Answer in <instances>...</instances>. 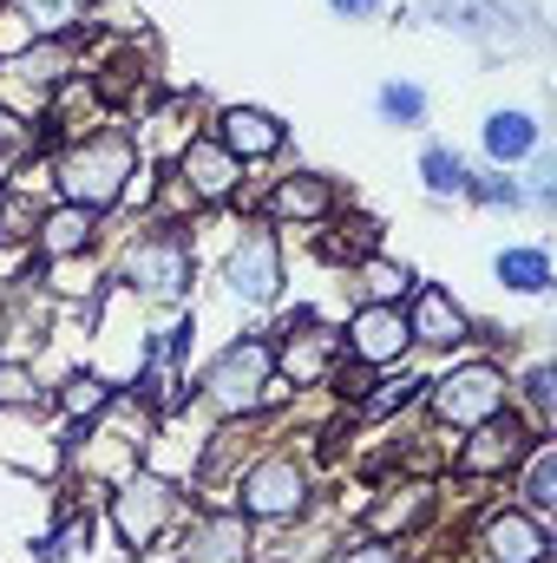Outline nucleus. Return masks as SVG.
Segmentation results:
<instances>
[{
  "label": "nucleus",
  "instance_id": "obj_1",
  "mask_svg": "<svg viewBox=\"0 0 557 563\" xmlns=\"http://www.w3.org/2000/svg\"><path fill=\"white\" fill-rule=\"evenodd\" d=\"M132 177H139V139L119 132V125L112 132H86V139H73L53 157V197L79 203L92 217H112L125 203Z\"/></svg>",
  "mask_w": 557,
  "mask_h": 563
},
{
  "label": "nucleus",
  "instance_id": "obj_2",
  "mask_svg": "<svg viewBox=\"0 0 557 563\" xmlns=\"http://www.w3.org/2000/svg\"><path fill=\"white\" fill-rule=\"evenodd\" d=\"M276 394H282V380H276V341L270 334H237L197 374V400L217 420H263L276 407Z\"/></svg>",
  "mask_w": 557,
  "mask_h": 563
},
{
  "label": "nucleus",
  "instance_id": "obj_3",
  "mask_svg": "<svg viewBox=\"0 0 557 563\" xmlns=\"http://www.w3.org/2000/svg\"><path fill=\"white\" fill-rule=\"evenodd\" d=\"M119 282L139 295L144 308H184L190 282H197V250L171 223H151L144 236H132L119 250Z\"/></svg>",
  "mask_w": 557,
  "mask_h": 563
},
{
  "label": "nucleus",
  "instance_id": "obj_4",
  "mask_svg": "<svg viewBox=\"0 0 557 563\" xmlns=\"http://www.w3.org/2000/svg\"><path fill=\"white\" fill-rule=\"evenodd\" d=\"M106 518H112V538L144 558V551H157V538L177 525V485L157 472V465H139V472H125L112 492H106Z\"/></svg>",
  "mask_w": 557,
  "mask_h": 563
},
{
  "label": "nucleus",
  "instance_id": "obj_5",
  "mask_svg": "<svg viewBox=\"0 0 557 563\" xmlns=\"http://www.w3.org/2000/svg\"><path fill=\"white\" fill-rule=\"evenodd\" d=\"M419 394H426V420L466 432V426H479L512 407V374L499 361H466V367H452L439 380H419Z\"/></svg>",
  "mask_w": 557,
  "mask_h": 563
},
{
  "label": "nucleus",
  "instance_id": "obj_6",
  "mask_svg": "<svg viewBox=\"0 0 557 563\" xmlns=\"http://www.w3.org/2000/svg\"><path fill=\"white\" fill-rule=\"evenodd\" d=\"M230 492H237V511H243L250 525H288V518L308 511L315 478H308V465H302L295 452H263V459H250V465L237 472Z\"/></svg>",
  "mask_w": 557,
  "mask_h": 563
},
{
  "label": "nucleus",
  "instance_id": "obj_7",
  "mask_svg": "<svg viewBox=\"0 0 557 563\" xmlns=\"http://www.w3.org/2000/svg\"><path fill=\"white\" fill-rule=\"evenodd\" d=\"M538 439H545V432H532V420H525L518 407H505V413H492V420L466 426V439L452 445V472H459L466 485H492V478H512Z\"/></svg>",
  "mask_w": 557,
  "mask_h": 563
},
{
  "label": "nucleus",
  "instance_id": "obj_8",
  "mask_svg": "<svg viewBox=\"0 0 557 563\" xmlns=\"http://www.w3.org/2000/svg\"><path fill=\"white\" fill-rule=\"evenodd\" d=\"M288 263H282V236L276 223H243L230 256H223V288L243 301V308H276Z\"/></svg>",
  "mask_w": 557,
  "mask_h": 563
},
{
  "label": "nucleus",
  "instance_id": "obj_9",
  "mask_svg": "<svg viewBox=\"0 0 557 563\" xmlns=\"http://www.w3.org/2000/svg\"><path fill=\"white\" fill-rule=\"evenodd\" d=\"M243 157H230L217 132H197V139L177 144V170H171V184H177V197L184 203H197V210H217V203H230V197H243Z\"/></svg>",
  "mask_w": 557,
  "mask_h": 563
},
{
  "label": "nucleus",
  "instance_id": "obj_10",
  "mask_svg": "<svg viewBox=\"0 0 557 563\" xmlns=\"http://www.w3.org/2000/svg\"><path fill=\"white\" fill-rule=\"evenodd\" d=\"M341 354L354 361V367H401L407 354H414V334H407V314H401V301H361L341 328Z\"/></svg>",
  "mask_w": 557,
  "mask_h": 563
},
{
  "label": "nucleus",
  "instance_id": "obj_11",
  "mask_svg": "<svg viewBox=\"0 0 557 563\" xmlns=\"http://www.w3.org/2000/svg\"><path fill=\"white\" fill-rule=\"evenodd\" d=\"M472 551L479 563H551V525L525 505H499L472 531Z\"/></svg>",
  "mask_w": 557,
  "mask_h": 563
},
{
  "label": "nucleus",
  "instance_id": "obj_12",
  "mask_svg": "<svg viewBox=\"0 0 557 563\" xmlns=\"http://www.w3.org/2000/svg\"><path fill=\"white\" fill-rule=\"evenodd\" d=\"M256 558V525L237 505H210L177 531V563H250Z\"/></svg>",
  "mask_w": 557,
  "mask_h": 563
},
{
  "label": "nucleus",
  "instance_id": "obj_13",
  "mask_svg": "<svg viewBox=\"0 0 557 563\" xmlns=\"http://www.w3.org/2000/svg\"><path fill=\"white\" fill-rule=\"evenodd\" d=\"M335 361H341V334H335V328H321L308 308H302V314H288V328H282V341H276V380L321 387V380L335 374Z\"/></svg>",
  "mask_w": 557,
  "mask_h": 563
},
{
  "label": "nucleus",
  "instance_id": "obj_14",
  "mask_svg": "<svg viewBox=\"0 0 557 563\" xmlns=\"http://www.w3.org/2000/svg\"><path fill=\"white\" fill-rule=\"evenodd\" d=\"M401 314H407V334H414V347H466L472 341V314L452 301V288H439V282H414V295L401 301Z\"/></svg>",
  "mask_w": 557,
  "mask_h": 563
},
{
  "label": "nucleus",
  "instance_id": "obj_15",
  "mask_svg": "<svg viewBox=\"0 0 557 563\" xmlns=\"http://www.w3.org/2000/svg\"><path fill=\"white\" fill-rule=\"evenodd\" d=\"M341 210V190H335V177H321V170H288L270 184V197H263V223H328Z\"/></svg>",
  "mask_w": 557,
  "mask_h": 563
},
{
  "label": "nucleus",
  "instance_id": "obj_16",
  "mask_svg": "<svg viewBox=\"0 0 557 563\" xmlns=\"http://www.w3.org/2000/svg\"><path fill=\"white\" fill-rule=\"evenodd\" d=\"M479 151H485L492 170H518V164H532V157L545 151V125H538V112H532V106H499V112H485V125H479Z\"/></svg>",
  "mask_w": 557,
  "mask_h": 563
},
{
  "label": "nucleus",
  "instance_id": "obj_17",
  "mask_svg": "<svg viewBox=\"0 0 557 563\" xmlns=\"http://www.w3.org/2000/svg\"><path fill=\"white\" fill-rule=\"evenodd\" d=\"M217 144L243 164H263V157H282L288 144V125H282L270 106H223L217 112Z\"/></svg>",
  "mask_w": 557,
  "mask_h": 563
},
{
  "label": "nucleus",
  "instance_id": "obj_18",
  "mask_svg": "<svg viewBox=\"0 0 557 563\" xmlns=\"http://www.w3.org/2000/svg\"><path fill=\"white\" fill-rule=\"evenodd\" d=\"M99 243V217L92 210H79V203H46L40 210V223H33V250H40V263L53 269V263H79L86 250Z\"/></svg>",
  "mask_w": 557,
  "mask_h": 563
},
{
  "label": "nucleus",
  "instance_id": "obj_19",
  "mask_svg": "<svg viewBox=\"0 0 557 563\" xmlns=\"http://www.w3.org/2000/svg\"><path fill=\"white\" fill-rule=\"evenodd\" d=\"M433 485L426 478H401V485H381L374 505H368V538H407L419 518L433 511Z\"/></svg>",
  "mask_w": 557,
  "mask_h": 563
},
{
  "label": "nucleus",
  "instance_id": "obj_20",
  "mask_svg": "<svg viewBox=\"0 0 557 563\" xmlns=\"http://www.w3.org/2000/svg\"><path fill=\"white\" fill-rule=\"evenodd\" d=\"M0 73H13L20 86L53 92V86H66V73H73V40H26L20 53L0 59Z\"/></svg>",
  "mask_w": 557,
  "mask_h": 563
},
{
  "label": "nucleus",
  "instance_id": "obj_21",
  "mask_svg": "<svg viewBox=\"0 0 557 563\" xmlns=\"http://www.w3.org/2000/svg\"><path fill=\"white\" fill-rule=\"evenodd\" d=\"M7 13L33 33V40H73L92 13V0H7Z\"/></svg>",
  "mask_w": 557,
  "mask_h": 563
},
{
  "label": "nucleus",
  "instance_id": "obj_22",
  "mask_svg": "<svg viewBox=\"0 0 557 563\" xmlns=\"http://www.w3.org/2000/svg\"><path fill=\"white\" fill-rule=\"evenodd\" d=\"M492 276H499V288H512V295H545L551 288V256L538 243H505L492 256Z\"/></svg>",
  "mask_w": 557,
  "mask_h": 563
},
{
  "label": "nucleus",
  "instance_id": "obj_23",
  "mask_svg": "<svg viewBox=\"0 0 557 563\" xmlns=\"http://www.w3.org/2000/svg\"><path fill=\"white\" fill-rule=\"evenodd\" d=\"M518 505L538 511V518L557 511V445H551V432H545V439L525 452V465H518Z\"/></svg>",
  "mask_w": 557,
  "mask_h": 563
},
{
  "label": "nucleus",
  "instance_id": "obj_24",
  "mask_svg": "<svg viewBox=\"0 0 557 563\" xmlns=\"http://www.w3.org/2000/svg\"><path fill=\"white\" fill-rule=\"evenodd\" d=\"M426 112H433V99H426V86H414V79H381V86H374V119H381V125L419 132Z\"/></svg>",
  "mask_w": 557,
  "mask_h": 563
},
{
  "label": "nucleus",
  "instance_id": "obj_25",
  "mask_svg": "<svg viewBox=\"0 0 557 563\" xmlns=\"http://www.w3.org/2000/svg\"><path fill=\"white\" fill-rule=\"evenodd\" d=\"M53 400H59V413H66L73 426H86V420H99V413L119 400V387H112L106 374H92V367H86V374H66Z\"/></svg>",
  "mask_w": 557,
  "mask_h": 563
},
{
  "label": "nucleus",
  "instance_id": "obj_26",
  "mask_svg": "<svg viewBox=\"0 0 557 563\" xmlns=\"http://www.w3.org/2000/svg\"><path fill=\"white\" fill-rule=\"evenodd\" d=\"M466 177H472V164H466V151H452V144H426L419 151V190L426 197H466Z\"/></svg>",
  "mask_w": 557,
  "mask_h": 563
},
{
  "label": "nucleus",
  "instance_id": "obj_27",
  "mask_svg": "<svg viewBox=\"0 0 557 563\" xmlns=\"http://www.w3.org/2000/svg\"><path fill=\"white\" fill-rule=\"evenodd\" d=\"M354 288H361V301H407L414 295V269L394 263V256H361L354 263Z\"/></svg>",
  "mask_w": 557,
  "mask_h": 563
},
{
  "label": "nucleus",
  "instance_id": "obj_28",
  "mask_svg": "<svg viewBox=\"0 0 557 563\" xmlns=\"http://www.w3.org/2000/svg\"><path fill=\"white\" fill-rule=\"evenodd\" d=\"M551 394H557L551 361H538V367H525V380H512V407H525L532 432H551Z\"/></svg>",
  "mask_w": 557,
  "mask_h": 563
},
{
  "label": "nucleus",
  "instance_id": "obj_29",
  "mask_svg": "<svg viewBox=\"0 0 557 563\" xmlns=\"http://www.w3.org/2000/svg\"><path fill=\"white\" fill-rule=\"evenodd\" d=\"M46 407V380L26 361H0V413H40Z\"/></svg>",
  "mask_w": 557,
  "mask_h": 563
},
{
  "label": "nucleus",
  "instance_id": "obj_30",
  "mask_svg": "<svg viewBox=\"0 0 557 563\" xmlns=\"http://www.w3.org/2000/svg\"><path fill=\"white\" fill-rule=\"evenodd\" d=\"M466 197L485 203V210H525V203H532V190H525L512 170H472V177H466Z\"/></svg>",
  "mask_w": 557,
  "mask_h": 563
},
{
  "label": "nucleus",
  "instance_id": "obj_31",
  "mask_svg": "<svg viewBox=\"0 0 557 563\" xmlns=\"http://www.w3.org/2000/svg\"><path fill=\"white\" fill-rule=\"evenodd\" d=\"M33 119H20V112H7L0 106V184L7 177H20V164H26V151H33Z\"/></svg>",
  "mask_w": 557,
  "mask_h": 563
},
{
  "label": "nucleus",
  "instance_id": "obj_32",
  "mask_svg": "<svg viewBox=\"0 0 557 563\" xmlns=\"http://www.w3.org/2000/svg\"><path fill=\"white\" fill-rule=\"evenodd\" d=\"M321 563H407V551L394 538H348V544H335Z\"/></svg>",
  "mask_w": 557,
  "mask_h": 563
},
{
  "label": "nucleus",
  "instance_id": "obj_33",
  "mask_svg": "<svg viewBox=\"0 0 557 563\" xmlns=\"http://www.w3.org/2000/svg\"><path fill=\"white\" fill-rule=\"evenodd\" d=\"M86 544H92V518H86V511H73V518L40 544V563H59V558H73V551H86Z\"/></svg>",
  "mask_w": 557,
  "mask_h": 563
},
{
  "label": "nucleus",
  "instance_id": "obj_34",
  "mask_svg": "<svg viewBox=\"0 0 557 563\" xmlns=\"http://www.w3.org/2000/svg\"><path fill=\"white\" fill-rule=\"evenodd\" d=\"M381 7H387V0H328V13H335V20H374Z\"/></svg>",
  "mask_w": 557,
  "mask_h": 563
}]
</instances>
